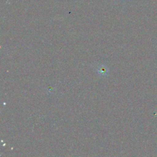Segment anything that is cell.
I'll return each instance as SVG.
<instances>
[{
  "instance_id": "6da1fadb",
  "label": "cell",
  "mask_w": 157,
  "mask_h": 157,
  "mask_svg": "<svg viewBox=\"0 0 157 157\" xmlns=\"http://www.w3.org/2000/svg\"><path fill=\"white\" fill-rule=\"evenodd\" d=\"M99 72H101L102 74H104L107 71H106V69H104V68H102H102L99 70Z\"/></svg>"
}]
</instances>
